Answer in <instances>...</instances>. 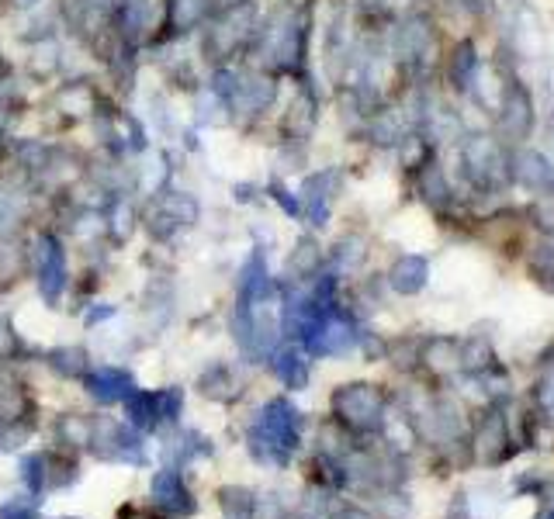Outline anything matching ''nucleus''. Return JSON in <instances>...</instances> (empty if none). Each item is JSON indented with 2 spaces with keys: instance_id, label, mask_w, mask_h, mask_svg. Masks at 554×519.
<instances>
[{
  "instance_id": "nucleus-9",
  "label": "nucleus",
  "mask_w": 554,
  "mask_h": 519,
  "mask_svg": "<svg viewBox=\"0 0 554 519\" xmlns=\"http://www.w3.org/2000/svg\"><path fill=\"white\" fill-rule=\"evenodd\" d=\"M274 374L284 381L288 388H305V381H309V364H305V357L295 350V346H284V350L274 353Z\"/></svg>"
},
{
  "instance_id": "nucleus-12",
  "label": "nucleus",
  "mask_w": 554,
  "mask_h": 519,
  "mask_svg": "<svg viewBox=\"0 0 554 519\" xmlns=\"http://www.w3.org/2000/svg\"><path fill=\"white\" fill-rule=\"evenodd\" d=\"M49 367L63 378H84L87 374V353L73 350V346H63V350L49 353Z\"/></svg>"
},
{
  "instance_id": "nucleus-1",
  "label": "nucleus",
  "mask_w": 554,
  "mask_h": 519,
  "mask_svg": "<svg viewBox=\"0 0 554 519\" xmlns=\"http://www.w3.org/2000/svg\"><path fill=\"white\" fill-rule=\"evenodd\" d=\"M94 454L108 464H146V450H142L139 433L129 423H115V419H94Z\"/></svg>"
},
{
  "instance_id": "nucleus-13",
  "label": "nucleus",
  "mask_w": 554,
  "mask_h": 519,
  "mask_svg": "<svg viewBox=\"0 0 554 519\" xmlns=\"http://www.w3.org/2000/svg\"><path fill=\"white\" fill-rule=\"evenodd\" d=\"M59 433H63L66 447H91V440H94V419H87V416H63V423H59Z\"/></svg>"
},
{
  "instance_id": "nucleus-4",
  "label": "nucleus",
  "mask_w": 554,
  "mask_h": 519,
  "mask_svg": "<svg viewBox=\"0 0 554 519\" xmlns=\"http://www.w3.org/2000/svg\"><path fill=\"white\" fill-rule=\"evenodd\" d=\"M66 277H70V270H66V253L63 246H59L56 236H42L39 239V284H42V298H46L49 305L59 302V295L66 291Z\"/></svg>"
},
{
  "instance_id": "nucleus-17",
  "label": "nucleus",
  "mask_w": 554,
  "mask_h": 519,
  "mask_svg": "<svg viewBox=\"0 0 554 519\" xmlns=\"http://www.w3.org/2000/svg\"><path fill=\"white\" fill-rule=\"evenodd\" d=\"M115 315V308L111 305H104V308H94L91 315H87V326H94V322H104V319H111Z\"/></svg>"
},
{
  "instance_id": "nucleus-2",
  "label": "nucleus",
  "mask_w": 554,
  "mask_h": 519,
  "mask_svg": "<svg viewBox=\"0 0 554 519\" xmlns=\"http://www.w3.org/2000/svg\"><path fill=\"white\" fill-rule=\"evenodd\" d=\"M253 433H260L267 443H274L284 454H295L298 450V409L288 398H271V402L260 409L257 423L250 426Z\"/></svg>"
},
{
  "instance_id": "nucleus-14",
  "label": "nucleus",
  "mask_w": 554,
  "mask_h": 519,
  "mask_svg": "<svg viewBox=\"0 0 554 519\" xmlns=\"http://www.w3.org/2000/svg\"><path fill=\"white\" fill-rule=\"evenodd\" d=\"M21 481H25L32 495L46 492V461H42V454L21 457Z\"/></svg>"
},
{
  "instance_id": "nucleus-8",
  "label": "nucleus",
  "mask_w": 554,
  "mask_h": 519,
  "mask_svg": "<svg viewBox=\"0 0 554 519\" xmlns=\"http://www.w3.org/2000/svg\"><path fill=\"white\" fill-rule=\"evenodd\" d=\"M198 388H201V395L212 398V402H236V398L243 395V385H239L236 374H232L226 364L205 367V374L198 378Z\"/></svg>"
},
{
  "instance_id": "nucleus-15",
  "label": "nucleus",
  "mask_w": 554,
  "mask_h": 519,
  "mask_svg": "<svg viewBox=\"0 0 554 519\" xmlns=\"http://www.w3.org/2000/svg\"><path fill=\"white\" fill-rule=\"evenodd\" d=\"M156 409H160V423H177L184 412V391L181 388L156 391Z\"/></svg>"
},
{
  "instance_id": "nucleus-7",
  "label": "nucleus",
  "mask_w": 554,
  "mask_h": 519,
  "mask_svg": "<svg viewBox=\"0 0 554 519\" xmlns=\"http://www.w3.org/2000/svg\"><path fill=\"white\" fill-rule=\"evenodd\" d=\"M125 423L136 433H153L160 426V409H156V391L136 388L125 398Z\"/></svg>"
},
{
  "instance_id": "nucleus-16",
  "label": "nucleus",
  "mask_w": 554,
  "mask_h": 519,
  "mask_svg": "<svg viewBox=\"0 0 554 519\" xmlns=\"http://www.w3.org/2000/svg\"><path fill=\"white\" fill-rule=\"evenodd\" d=\"M0 519H39V502H35L32 492L14 495L0 506Z\"/></svg>"
},
{
  "instance_id": "nucleus-5",
  "label": "nucleus",
  "mask_w": 554,
  "mask_h": 519,
  "mask_svg": "<svg viewBox=\"0 0 554 519\" xmlns=\"http://www.w3.org/2000/svg\"><path fill=\"white\" fill-rule=\"evenodd\" d=\"M149 492H153V502L163 509V513H174V516H191L194 509H198V502H194L191 488L184 485L181 471L177 468H163L153 475V485H149Z\"/></svg>"
},
{
  "instance_id": "nucleus-10",
  "label": "nucleus",
  "mask_w": 554,
  "mask_h": 519,
  "mask_svg": "<svg viewBox=\"0 0 554 519\" xmlns=\"http://www.w3.org/2000/svg\"><path fill=\"white\" fill-rule=\"evenodd\" d=\"M219 509L226 513V519H253V513H257V499H253L250 488L226 485V488H219Z\"/></svg>"
},
{
  "instance_id": "nucleus-11",
  "label": "nucleus",
  "mask_w": 554,
  "mask_h": 519,
  "mask_svg": "<svg viewBox=\"0 0 554 519\" xmlns=\"http://www.w3.org/2000/svg\"><path fill=\"white\" fill-rule=\"evenodd\" d=\"M42 461H46V492L77 481V461L70 454H42Z\"/></svg>"
},
{
  "instance_id": "nucleus-3",
  "label": "nucleus",
  "mask_w": 554,
  "mask_h": 519,
  "mask_svg": "<svg viewBox=\"0 0 554 519\" xmlns=\"http://www.w3.org/2000/svg\"><path fill=\"white\" fill-rule=\"evenodd\" d=\"M333 412L354 430H371L381 423V395L371 385H347L333 395Z\"/></svg>"
},
{
  "instance_id": "nucleus-6",
  "label": "nucleus",
  "mask_w": 554,
  "mask_h": 519,
  "mask_svg": "<svg viewBox=\"0 0 554 519\" xmlns=\"http://www.w3.org/2000/svg\"><path fill=\"white\" fill-rule=\"evenodd\" d=\"M84 391L101 405H115L125 402V398L136 391V381H132L129 371L122 367H97V371L84 374Z\"/></svg>"
}]
</instances>
